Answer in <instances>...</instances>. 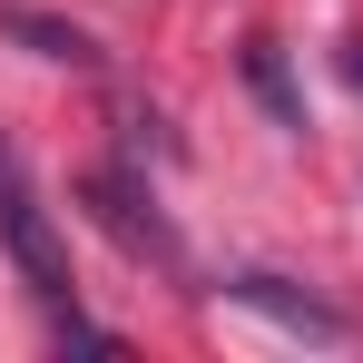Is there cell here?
<instances>
[{"label":"cell","instance_id":"1","mask_svg":"<svg viewBox=\"0 0 363 363\" xmlns=\"http://www.w3.org/2000/svg\"><path fill=\"white\" fill-rule=\"evenodd\" d=\"M0 245H10V265H20V285L50 304V314H79V275H69V245L50 226V206H40V186L20 177V157L0 147Z\"/></svg>","mask_w":363,"mask_h":363},{"label":"cell","instance_id":"2","mask_svg":"<svg viewBox=\"0 0 363 363\" xmlns=\"http://www.w3.org/2000/svg\"><path fill=\"white\" fill-rule=\"evenodd\" d=\"M79 196H89V216H99V226H108L128 255H157V265H177V236L157 226V206H147V196H138L128 177H89Z\"/></svg>","mask_w":363,"mask_h":363},{"label":"cell","instance_id":"3","mask_svg":"<svg viewBox=\"0 0 363 363\" xmlns=\"http://www.w3.org/2000/svg\"><path fill=\"white\" fill-rule=\"evenodd\" d=\"M226 295H236V304H255V314H275L285 334H314V344H344V334H354V324H344L334 304H314V295H295L285 275H236Z\"/></svg>","mask_w":363,"mask_h":363},{"label":"cell","instance_id":"4","mask_svg":"<svg viewBox=\"0 0 363 363\" xmlns=\"http://www.w3.org/2000/svg\"><path fill=\"white\" fill-rule=\"evenodd\" d=\"M0 40H20L30 60H60V69H89V60H99L89 30H69V20H50V10H0Z\"/></svg>","mask_w":363,"mask_h":363},{"label":"cell","instance_id":"5","mask_svg":"<svg viewBox=\"0 0 363 363\" xmlns=\"http://www.w3.org/2000/svg\"><path fill=\"white\" fill-rule=\"evenodd\" d=\"M245 79L265 89V108H275V128H304V108H295V89H285V60H275V40H255V50H245Z\"/></svg>","mask_w":363,"mask_h":363},{"label":"cell","instance_id":"6","mask_svg":"<svg viewBox=\"0 0 363 363\" xmlns=\"http://www.w3.org/2000/svg\"><path fill=\"white\" fill-rule=\"evenodd\" d=\"M344 79H354V99H363V40H344Z\"/></svg>","mask_w":363,"mask_h":363}]
</instances>
